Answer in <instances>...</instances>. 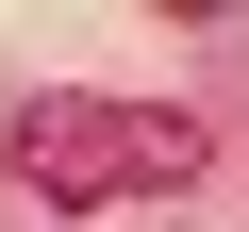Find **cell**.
I'll return each mask as SVG.
<instances>
[{"label": "cell", "instance_id": "6da1fadb", "mask_svg": "<svg viewBox=\"0 0 249 232\" xmlns=\"http://www.w3.org/2000/svg\"><path fill=\"white\" fill-rule=\"evenodd\" d=\"M216 166V133L183 99H34L17 116V182L67 199V215H133V199H183Z\"/></svg>", "mask_w": 249, "mask_h": 232}]
</instances>
